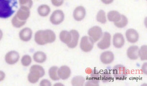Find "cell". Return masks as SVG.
Instances as JSON below:
<instances>
[{
  "label": "cell",
  "instance_id": "cell-1",
  "mask_svg": "<svg viewBox=\"0 0 147 86\" xmlns=\"http://www.w3.org/2000/svg\"><path fill=\"white\" fill-rule=\"evenodd\" d=\"M17 7V0H0V18L6 19L10 17Z\"/></svg>",
  "mask_w": 147,
  "mask_h": 86
},
{
  "label": "cell",
  "instance_id": "cell-2",
  "mask_svg": "<svg viewBox=\"0 0 147 86\" xmlns=\"http://www.w3.org/2000/svg\"><path fill=\"white\" fill-rule=\"evenodd\" d=\"M56 40V35L51 30H40L35 33L34 40L37 44L43 46L47 44L53 43Z\"/></svg>",
  "mask_w": 147,
  "mask_h": 86
},
{
  "label": "cell",
  "instance_id": "cell-3",
  "mask_svg": "<svg viewBox=\"0 0 147 86\" xmlns=\"http://www.w3.org/2000/svg\"><path fill=\"white\" fill-rule=\"evenodd\" d=\"M45 75V71L42 66L38 64H34L30 67L28 79L30 83L35 84L38 82L40 78L43 77Z\"/></svg>",
  "mask_w": 147,
  "mask_h": 86
},
{
  "label": "cell",
  "instance_id": "cell-4",
  "mask_svg": "<svg viewBox=\"0 0 147 86\" xmlns=\"http://www.w3.org/2000/svg\"><path fill=\"white\" fill-rule=\"evenodd\" d=\"M128 74L127 68L122 64H117L114 67L112 70V75L116 79L123 80L126 79Z\"/></svg>",
  "mask_w": 147,
  "mask_h": 86
},
{
  "label": "cell",
  "instance_id": "cell-5",
  "mask_svg": "<svg viewBox=\"0 0 147 86\" xmlns=\"http://www.w3.org/2000/svg\"><path fill=\"white\" fill-rule=\"evenodd\" d=\"M111 36L108 32H105L102 34V38L97 44V46L100 50H105L109 48L111 46Z\"/></svg>",
  "mask_w": 147,
  "mask_h": 86
},
{
  "label": "cell",
  "instance_id": "cell-6",
  "mask_svg": "<svg viewBox=\"0 0 147 86\" xmlns=\"http://www.w3.org/2000/svg\"><path fill=\"white\" fill-rule=\"evenodd\" d=\"M94 42L88 36L82 37L80 42V48L84 52H89L92 51Z\"/></svg>",
  "mask_w": 147,
  "mask_h": 86
},
{
  "label": "cell",
  "instance_id": "cell-7",
  "mask_svg": "<svg viewBox=\"0 0 147 86\" xmlns=\"http://www.w3.org/2000/svg\"><path fill=\"white\" fill-rule=\"evenodd\" d=\"M102 34L103 32L102 28L97 26L92 27L88 31V36L94 43L100 40L102 36Z\"/></svg>",
  "mask_w": 147,
  "mask_h": 86
},
{
  "label": "cell",
  "instance_id": "cell-8",
  "mask_svg": "<svg viewBox=\"0 0 147 86\" xmlns=\"http://www.w3.org/2000/svg\"><path fill=\"white\" fill-rule=\"evenodd\" d=\"M65 18V14L61 10L54 11L50 16V22L53 25H58L63 22Z\"/></svg>",
  "mask_w": 147,
  "mask_h": 86
},
{
  "label": "cell",
  "instance_id": "cell-9",
  "mask_svg": "<svg viewBox=\"0 0 147 86\" xmlns=\"http://www.w3.org/2000/svg\"><path fill=\"white\" fill-rule=\"evenodd\" d=\"M125 37L129 43L135 44L138 41L139 35L137 30L134 28H129L125 33Z\"/></svg>",
  "mask_w": 147,
  "mask_h": 86
},
{
  "label": "cell",
  "instance_id": "cell-10",
  "mask_svg": "<svg viewBox=\"0 0 147 86\" xmlns=\"http://www.w3.org/2000/svg\"><path fill=\"white\" fill-rule=\"evenodd\" d=\"M20 59V55L16 51H9L5 56V61L8 64H14L17 63Z\"/></svg>",
  "mask_w": 147,
  "mask_h": 86
},
{
  "label": "cell",
  "instance_id": "cell-11",
  "mask_svg": "<svg viewBox=\"0 0 147 86\" xmlns=\"http://www.w3.org/2000/svg\"><path fill=\"white\" fill-rule=\"evenodd\" d=\"M112 43L116 48H121L124 46L125 44V39L122 33H116L113 35Z\"/></svg>",
  "mask_w": 147,
  "mask_h": 86
},
{
  "label": "cell",
  "instance_id": "cell-12",
  "mask_svg": "<svg viewBox=\"0 0 147 86\" xmlns=\"http://www.w3.org/2000/svg\"><path fill=\"white\" fill-rule=\"evenodd\" d=\"M16 16L21 21H27V19L30 16V8L25 6L21 7Z\"/></svg>",
  "mask_w": 147,
  "mask_h": 86
},
{
  "label": "cell",
  "instance_id": "cell-13",
  "mask_svg": "<svg viewBox=\"0 0 147 86\" xmlns=\"http://www.w3.org/2000/svg\"><path fill=\"white\" fill-rule=\"evenodd\" d=\"M114 54L112 51H105L100 54V60L102 64H111L114 60Z\"/></svg>",
  "mask_w": 147,
  "mask_h": 86
},
{
  "label": "cell",
  "instance_id": "cell-14",
  "mask_svg": "<svg viewBox=\"0 0 147 86\" xmlns=\"http://www.w3.org/2000/svg\"><path fill=\"white\" fill-rule=\"evenodd\" d=\"M86 14V12L85 8L82 6H79L77 7L74 11V18L77 21H81L85 18Z\"/></svg>",
  "mask_w": 147,
  "mask_h": 86
},
{
  "label": "cell",
  "instance_id": "cell-15",
  "mask_svg": "<svg viewBox=\"0 0 147 86\" xmlns=\"http://www.w3.org/2000/svg\"><path fill=\"white\" fill-rule=\"evenodd\" d=\"M58 75L59 77L63 80L68 79L71 75L70 68L67 66H62L59 68Z\"/></svg>",
  "mask_w": 147,
  "mask_h": 86
},
{
  "label": "cell",
  "instance_id": "cell-16",
  "mask_svg": "<svg viewBox=\"0 0 147 86\" xmlns=\"http://www.w3.org/2000/svg\"><path fill=\"white\" fill-rule=\"evenodd\" d=\"M32 36V31L29 28H25L21 30L19 33V38L24 42H28L31 40Z\"/></svg>",
  "mask_w": 147,
  "mask_h": 86
},
{
  "label": "cell",
  "instance_id": "cell-17",
  "mask_svg": "<svg viewBox=\"0 0 147 86\" xmlns=\"http://www.w3.org/2000/svg\"><path fill=\"white\" fill-rule=\"evenodd\" d=\"M72 35V39L70 43L67 45L69 48H74L77 47L79 43L80 34L77 30H72L70 31Z\"/></svg>",
  "mask_w": 147,
  "mask_h": 86
},
{
  "label": "cell",
  "instance_id": "cell-18",
  "mask_svg": "<svg viewBox=\"0 0 147 86\" xmlns=\"http://www.w3.org/2000/svg\"><path fill=\"white\" fill-rule=\"evenodd\" d=\"M139 48L137 46H129L127 51V57L131 60L138 59L139 58Z\"/></svg>",
  "mask_w": 147,
  "mask_h": 86
},
{
  "label": "cell",
  "instance_id": "cell-19",
  "mask_svg": "<svg viewBox=\"0 0 147 86\" xmlns=\"http://www.w3.org/2000/svg\"><path fill=\"white\" fill-rule=\"evenodd\" d=\"M59 39L62 43L68 45L72 39V35L70 32L67 30H62L59 34Z\"/></svg>",
  "mask_w": 147,
  "mask_h": 86
},
{
  "label": "cell",
  "instance_id": "cell-20",
  "mask_svg": "<svg viewBox=\"0 0 147 86\" xmlns=\"http://www.w3.org/2000/svg\"><path fill=\"white\" fill-rule=\"evenodd\" d=\"M34 61L37 63L42 64L45 62L47 60V55L43 51H38L36 52L34 54Z\"/></svg>",
  "mask_w": 147,
  "mask_h": 86
},
{
  "label": "cell",
  "instance_id": "cell-21",
  "mask_svg": "<svg viewBox=\"0 0 147 86\" xmlns=\"http://www.w3.org/2000/svg\"><path fill=\"white\" fill-rule=\"evenodd\" d=\"M107 17L109 21L115 23L120 20L121 17V14L118 11L111 10L109 12Z\"/></svg>",
  "mask_w": 147,
  "mask_h": 86
},
{
  "label": "cell",
  "instance_id": "cell-22",
  "mask_svg": "<svg viewBox=\"0 0 147 86\" xmlns=\"http://www.w3.org/2000/svg\"><path fill=\"white\" fill-rule=\"evenodd\" d=\"M37 11L41 16L46 17L50 13L51 8L47 5H42L38 7Z\"/></svg>",
  "mask_w": 147,
  "mask_h": 86
},
{
  "label": "cell",
  "instance_id": "cell-23",
  "mask_svg": "<svg viewBox=\"0 0 147 86\" xmlns=\"http://www.w3.org/2000/svg\"><path fill=\"white\" fill-rule=\"evenodd\" d=\"M59 68L57 66H53L49 70V75L50 78L53 81H58L60 79L58 75Z\"/></svg>",
  "mask_w": 147,
  "mask_h": 86
},
{
  "label": "cell",
  "instance_id": "cell-24",
  "mask_svg": "<svg viewBox=\"0 0 147 86\" xmlns=\"http://www.w3.org/2000/svg\"><path fill=\"white\" fill-rule=\"evenodd\" d=\"M85 82V78L82 76H75L71 80V84L74 86H84Z\"/></svg>",
  "mask_w": 147,
  "mask_h": 86
},
{
  "label": "cell",
  "instance_id": "cell-25",
  "mask_svg": "<svg viewBox=\"0 0 147 86\" xmlns=\"http://www.w3.org/2000/svg\"><path fill=\"white\" fill-rule=\"evenodd\" d=\"M128 19L125 15H121L120 20L115 23H114L116 27L119 28H124L128 24Z\"/></svg>",
  "mask_w": 147,
  "mask_h": 86
},
{
  "label": "cell",
  "instance_id": "cell-26",
  "mask_svg": "<svg viewBox=\"0 0 147 86\" xmlns=\"http://www.w3.org/2000/svg\"><path fill=\"white\" fill-rule=\"evenodd\" d=\"M147 45H143L139 49L138 57L141 61H146L147 60Z\"/></svg>",
  "mask_w": 147,
  "mask_h": 86
},
{
  "label": "cell",
  "instance_id": "cell-27",
  "mask_svg": "<svg viewBox=\"0 0 147 86\" xmlns=\"http://www.w3.org/2000/svg\"><path fill=\"white\" fill-rule=\"evenodd\" d=\"M96 18L97 21L102 24L106 23L107 21L105 11L102 9L99 10V12H98Z\"/></svg>",
  "mask_w": 147,
  "mask_h": 86
},
{
  "label": "cell",
  "instance_id": "cell-28",
  "mask_svg": "<svg viewBox=\"0 0 147 86\" xmlns=\"http://www.w3.org/2000/svg\"><path fill=\"white\" fill-rule=\"evenodd\" d=\"M112 75L108 71H105L100 74V80L104 83L110 82L112 80Z\"/></svg>",
  "mask_w": 147,
  "mask_h": 86
},
{
  "label": "cell",
  "instance_id": "cell-29",
  "mask_svg": "<svg viewBox=\"0 0 147 86\" xmlns=\"http://www.w3.org/2000/svg\"><path fill=\"white\" fill-rule=\"evenodd\" d=\"M13 27L16 28H20L25 25L26 21H22L19 20L17 16L15 15L13 17L11 21Z\"/></svg>",
  "mask_w": 147,
  "mask_h": 86
},
{
  "label": "cell",
  "instance_id": "cell-30",
  "mask_svg": "<svg viewBox=\"0 0 147 86\" xmlns=\"http://www.w3.org/2000/svg\"><path fill=\"white\" fill-rule=\"evenodd\" d=\"M32 58L29 55H25L21 59V63L24 67H28L31 64Z\"/></svg>",
  "mask_w": 147,
  "mask_h": 86
},
{
  "label": "cell",
  "instance_id": "cell-31",
  "mask_svg": "<svg viewBox=\"0 0 147 86\" xmlns=\"http://www.w3.org/2000/svg\"><path fill=\"white\" fill-rule=\"evenodd\" d=\"M90 78L97 81L100 80V73L98 70L94 69L91 73Z\"/></svg>",
  "mask_w": 147,
  "mask_h": 86
},
{
  "label": "cell",
  "instance_id": "cell-32",
  "mask_svg": "<svg viewBox=\"0 0 147 86\" xmlns=\"http://www.w3.org/2000/svg\"><path fill=\"white\" fill-rule=\"evenodd\" d=\"M19 1L21 7L25 6V7H28V8L30 9L33 4V2L32 0H19Z\"/></svg>",
  "mask_w": 147,
  "mask_h": 86
},
{
  "label": "cell",
  "instance_id": "cell-33",
  "mask_svg": "<svg viewBox=\"0 0 147 86\" xmlns=\"http://www.w3.org/2000/svg\"><path fill=\"white\" fill-rule=\"evenodd\" d=\"M100 81L95 80L92 79L90 78L85 83V86H98L99 85Z\"/></svg>",
  "mask_w": 147,
  "mask_h": 86
},
{
  "label": "cell",
  "instance_id": "cell-34",
  "mask_svg": "<svg viewBox=\"0 0 147 86\" xmlns=\"http://www.w3.org/2000/svg\"><path fill=\"white\" fill-rule=\"evenodd\" d=\"M52 4L55 7H60L63 3V1L61 0H51Z\"/></svg>",
  "mask_w": 147,
  "mask_h": 86
},
{
  "label": "cell",
  "instance_id": "cell-35",
  "mask_svg": "<svg viewBox=\"0 0 147 86\" xmlns=\"http://www.w3.org/2000/svg\"><path fill=\"white\" fill-rule=\"evenodd\" d=\"M40 85L41 86H51L52 83L49 80L43 79L40 82Z\"/></svg>",
  "mask_w": 147,
  "mask_h": 86
},
{
  "label": "cell",
  "instance_id": "cell-36",
  "mask_svg": "<svg viewBox=\"0 0 147 86\" xmlns=\"http://www.w3.org/2000/svg\"><path fill=\"white\" fill-rule=\"evenodd\" d=\"M142 72L144 74L147 75V63H145L143 64L142 66Z\"/></svg>",
  "mask_w": 147,
  "mask_h": 86
},
{
  "label": "cell",
  "instance_id": "cell-37",
  "mask_svg": "<svg viewBox=\"0 0 147 86\" xmlns=\"http://www.w3.org/2000/svg\"><path fill=\"white\" fill-rule=\"evenodd\" d=\"M5 77V73L2 71H0V82L3 81Z\"/></svg>",
  "mask_w": 147,
  "mask_h": 86
},
{
  "label": "cell",
  "instance_id": "cell-38",
  "mask_svg": "<svg viewBox=\"0 0 147 86\" xmlns=\"http://www.w3.org/2000/svg\"><path fill=\"white\" fill-rule=\"evenodd\" d=\"M102 2L105 5H109L113 2L114 0H101Z\"/></svg>",
  "mask_w": 147,
  "mask_h": 86
},
{
  "label": "cell",
  "instance_id": "cell-39",
  "mask_svg": "<svg viewBox=\"0 0 147 86\" xmlns=\"http://www.w3.org/2000/svg\"><path fill=\"white\" fill-rule=\"evenodd\" d=\"M3 37V33L2 30H0V41L2 40Z\"/></svg>",
  "mask_w": 147,
  "mask_h": 86
},
{
  "label": "cell",
  "instance_id": "cell-40",
  "mask_svg": "<svg viewBox=\"0 0 147 86\" xmlns=\"http://www.w3.org/2000/svg\"><path fill=\"white\" fill-rule=\"evenodd\" d=\"M63 85L62 84H55V85Z\"/></svg>",
  "mask_w": 147,
  "mask_h": 86
},
{
  "label": "cell",
  "instance_id": "cell-41",
  "mask_svg": "<svg viewBox=\"0 0 147 86\" xmlns=\"http://www.w3.org/2000/svg\"><path fill=\"white\" fill-rule=\"evenodd\" d=\"M61 1H63V0H61Z\"/></svg>",
  "mask_w": 147,
  "mask_h": 86
}]
</instances>
